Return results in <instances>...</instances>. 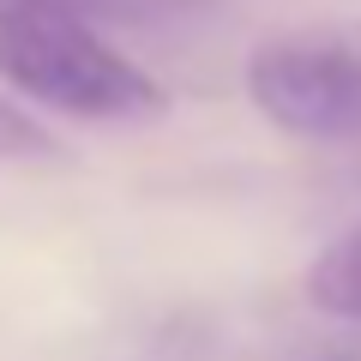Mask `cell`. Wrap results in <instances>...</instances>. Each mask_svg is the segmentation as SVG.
Masks as SVG:
<instances>
[{
    "label": "cell",
    "mask_w": 361,
    "mask_h": 361,
    "mask_svg": "<svg viewBox=\"0 0 361 361\" xmlns=\"http://www.w3.org/2000/svg\"><path fill=\"white\" fill-rule=\"evenodd\" d=\"M0 78L37 109L90 127H145L169 115V90L115 49L85 13L0 0Z\"/></svg>",
    "instance_id": "1"
},
{
    "label": "cell",
    "mask_w": 361,
    "mask_h": 361,
    "mask_svg": "<svg viewBox=\"0 0 361 361\" xmlns=\"http://www.w3.org/2000/svg\"><path fill=\"white\" fill-rule=\"evenodd\" d=\"M247 97L295 139H361V18H325L265 37L247 54Z\"/></svg>",
    "instance_id": "2"
},
{
    "label": "cell",
    "mask_w": 361,
    "mask_h": 361,
    "mask_svg": "<svg viewBox=\"0 0 361 361\" xmlns=\"http://www.w3.org/2000/svg\"><path fill=\"white\" fill-rule=\"evenodd\" d=\"M307 295H313V307L361 325V229L319 253V265L307 271Z\"/></svg>",
    "instance_id": "3"
},
{
    "label": "cell",
    "mask_w": 361,
    "mask_h": 361,
    "mask_svg": "<svg viewBox=\"0 0 361 361\" xmlns=\"http://www.w3.org/2000/svg\"><path fill=\"white\" fill-rule=\"evenodd\" d=\"M42 151H49V133H42L25 109H13L0 97V157H42Z\"/></svg>",
    "instance_id": "4"
}]
</instances>
